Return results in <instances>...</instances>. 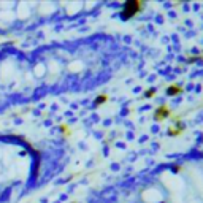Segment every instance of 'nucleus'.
I'll return each instance as SVG.
<instances>
[{
    "instance_id": "1",
    "label": "nucleus",
    "mask_w": 203,
    "mask_h": 203,
    "mask_svg": "<svg viewBox=\"0 0 203 203\" xmlns=\"http://www.w3.org/2000/svg\"><path fill=\"white\" fill-rule=\"evenodd\" d=\"M37 152L19 135L0 132V203H13L37 176Z\"/></svg>"
}]
</instances>
